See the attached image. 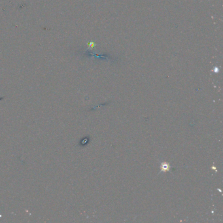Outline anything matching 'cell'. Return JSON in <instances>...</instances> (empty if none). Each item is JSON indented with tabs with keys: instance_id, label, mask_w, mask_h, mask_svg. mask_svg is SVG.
Masks as SVG:
<instances>
[{
	"instance_id": "7a4b0ae2",
	"label": "cell",
	"mask_w": 223,
	"mask_h": 223,
	"mask_svg": "<svg viewBox=\"0 0 223 223\" xmlns=\"http://www.w3.org/2000/svg\"><path fill=\"white\" fill-rule=\"evenodd\" d=\"M1 100H3V97H2V98H0V101H1Z\"/></svg>"
},
{
	"instance_id": "6da1fadb",
	"label": "cell",
	"mask_w": 223,
	"mask_h": 223,
	"mask_svg": "<svg viewBox=\"0 0 223 223\" xmlns=\"http://www.w3.org/2000/svg\"><path fill=\"white\" fill-rule=\"evenodd\" d=\"M161 168L162 171H168L170 169V166L166 162H164V163L162 164Z\"/></svg>"
}]
</instances>
